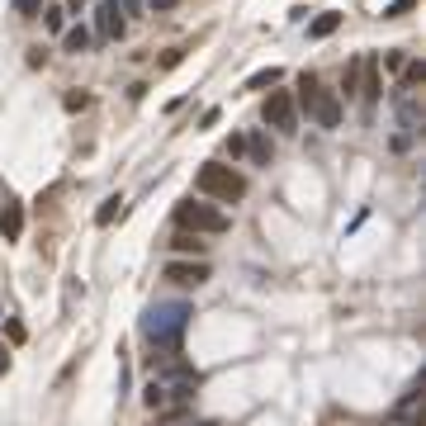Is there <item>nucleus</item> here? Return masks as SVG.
<instances>
[{
  "label": "nucleus",
  "mask_w": 426,
  "mask_h": 426,
  "mask_svg": "<svg viewBox=\"0 0 426 426\" xmlns=\"http://www.w3.org/2000/svg\"><path fill=\"white\" fill-rule=\"evenodd\" d=\"M38 15H43V24H47V29L57 33V29H62V15H66V10H62V5H43Z\"/></svg>",
  "instance_id": "obj_16"
},
{
  "label": "nucleus",
  "mask_w": 426,
  "mask_h": 426,
  "mask_svg": "<svg viewBox=\"0 0 426 426\" xmlns=\"http://www.w3.org/2000/svg\"><path fill=\"white\" fill-rule=\"evenodd\" d=\"M261 119H266L275 133H294V128H299V100L289 90H270V100L261 105Z\"/></svg>",
  "instance_id": "obj_5"
},
{
  "label": "nucleus",
  "mask_w": 426,
  "mask_h": 426,
  "mask_svg": "<svg viewBox=\"0 0 426 426\" xmlns=\"http://www.w3.org/2000/svg\"><path fill=\"white\" fill-rule=\"evenodd\" d=\"M0 232H5V242H19V237H24V204L10 199V194H5V204H0Z\"/></svg>",
  "instance_id": "obj_10"
},
{
  "label": "nucleus",
  "mask_w": 426,
  "mask_h": 426,
  "mask_svg": "<svg viewBox=\"0 0 426 426\" xmlns=\"http://www.w3.org/2000/svg\"><path fill=\"white\" fill-rule=\"evenodd\" d=\"M185 426H213V422H185Z\"/></svg>",
  "instance_id": "obj_25"
},
{
  "label": "nucleus",
  "mask_w": 426,
  "mask_h": 426,
  "mask_svg": "<svg viewBox=\"0 0 426 426\" xmlns=\"http://www.w3.org/2000/svg\"><path fill=\"white\" fill-rule=\"evenodd\" d=\"M394 417H398L403 426H426V389H422V384H412L408 394L398 398Z\"/></svg>",
  "instance_id": "obj_8"
},
{
  "label": "nucleus",
  "mask_w": 426,
  "mask_h": 426,
  "mask_svg": "<svg viewBox=\"0 0 426 426\" xmlns=\"http://www.w3.org/2000/svg\"><path fill=\"white\" fill-rule=\"evenodd\" d=\"M365 105H374L379 95H384V71H379V57H360V85H355Z\"/></svg>",
  "instance_id": "obj_9"
},
{
  "label": "nucleus",
  "mask_w": 426,
  "mask_h": 426,
  "mask_svg": "<svg viewBox=\"0 0 426 426\" xmlns=\"http://www.w3.org/2000/svg\"><path fill=\"white\" fill-rule=\"evenodd\" d=\"M95 33L110 38V43H119L128 33V19H124V5H119V0H105V5L95 10Z\"/></svg>",
  "instance_id": "obj_7"
},
{
  "label": "nucleus",
  "mask_w": 426,
  "mask_h": 426,
  "mask_svg": "<svg viewBox=\"0 0 426 426\" xmlns=\"http://www.w3.org/2000/svg\"><path fill=\"white\" fill-rule=\"evenodd\" d=\"M85 105H90V95H66V110H71V114L85 110Z\"/></svg>",
  "instance_id": "obj_21"
},
{
  "label": "nucleus",
  "mask_w": 426,
  "mask_h": 426,
  "mask_svg": "<svg viewBox=\"0 0 426 426\" xmlns=\"http://www.w3.org/2000/svg\"><path fill=\"white\" fill-rule=\"evenodd\" d=\"M15 10H19V15H24V19H33V15H38V10H43V0H15Z\"/></svg>",
  "instance_id": "obj_20"
},
{
  "label": "nucleus",
  "mask_w": 426,
  "mask_h": 426,
  "mask_svg": "<svg viewBox=\"0 0 426 426\" xmlns=\"http://www.w3.org/2000/svg\"><path fill=\"white\" fill-rule=\"evenodd\" d=\"M247 152H252V157H256V161H270V142H266V138H261V133H256V138H252V142H247Z\"/></svg>",
  "instance_id": "obj_18"
},
{
  "label": "nucleus",
  "mask_w": 426,
  "mask_h": 426,
  "mask_svg": "<svg viewBox=\"0 0 426 426\" xmlns=\"http://www.w3.org/2000/svg\"><path fill=\"white\" fill-rule=\"evenodd\" d=\"M194 189L208 194V199H218V204H237V199L247 194V175L232 171V166H223V161H208V166H199V175H194Z\"/></svg>",
  "instance_id": "obj_3"
},
{
  "label": "nucleus",
  "mask_w": 426,
  "mask_h": 426,
  "mask_svg": "<svg viewBox=\"0 0 426 426\" xmlns=\"http://www.w3.org/2000/svg\"><path fill=\"white\" fill-rule=\"evenodd\" d=\"M412 5H417V0H394V5H384V19H403Z\"/></svg>",
  "instance_id": "obj_19"
},
{
  "label": "nucleus",
  "mask_w": 426,
  "mask_h": 426,
  "mask_svg": "<svg viewBox=\"0 0 426 426\" xmlns=\"http://www.w3.org/2000/svg\"><path fill=\"white\" fill-rule=\"evenodd\" d=\"M62 47H66V52H85V47H90V29H85V24H76V29H66Z\"/></svg>",
  "instance_id": "obj_14"
},
{
  "label": "nucleus",
  "mask_w": 426,
  "mask_h": 426,
  "mask_svg": "<svg viewBox=\"0 0 426 426\" xmlns=\"http://www.w3.org/2000/svg\"><path fill=\"white\" fill-rule=\"evenodd\" d=\"M299 105L308 110V119H313L317 128H341V95L327 90V85L317 76H308V71L299 76Z\"/></svg>",
  "instance_id": "obj_2"
},
{
  "label": "nucleus",
  "mask_w": 426,
  "mask_h": 426,
  "mask_svg": "<svg viewBox=\"0 0 426 426\" xmlns=\"http://www.w3.org/2000/svg\"><path fill=\"white\" fill-rule=\"evenodd\" d=\"M189 317H194L189 303H157V308H147V317H142V336H147V346H152V365L180 350Z\"/></svg>",
  "instance_id": "obj_1"
},
{
  "label": "nucleus",
  "mask_w": 426,
  "mask_h": 426,
  "mask_svg": "<svg viewBox=\"0 0 426 426\" xmlns=\"http://www.w3.org/2000/svg\"><path fill=\"white\" fill-rule=\"evenodd\" d=\"M171 247H175L180 256H204V242H199V232H185V227L171 237Z\"/></svg>",
  "instance_id": "obj_13"
},
{
  "label": "nucleus",
  "mask_w": 426,
  "mask_h": 426,
  "mask_svg": "<svg viewBox=\"0 0 426 426\" xmlns=\"http://www.w3.org/2000/svg\"><path fill=\"white\" fill-rule=\"evenodd\" d=\"M114 218H124V194H110L105 204L95 208V223H100V227H110Z\"/></svg>",
  "instance_id": "obj_12"
},
{
  "label": "nucleus",
  "mask_w": 426,
  "mask_h": 426,
  "mask_svg": "<svg viewBox=\"0 0 426 426\" xmlns=\"http://www.w3.org/2000/svg\"><path fill=\"white\" fill-rule=\"evenodd\" d=\"M161 275H166L171 284H180V289H199L213 270H208L204 256H194V261H166V270H161Z\"/></svg>",
  "instance_id": "obj_6"
},
{
  "label": "nucleus",
  "mask_w": 426,
  "mask_h": 426,
  "mask_svg": "<svg viewBox=\"0 0 426 426\" xmlns=\"http://www.w3.org/2000/svg\"><path fill=\"white\" fill-rule=\"evenodd\" d=\"M175 227H185V232H208V237H223L232 227V218L213 204H199V199H180L175 204Z\"/></svg>",
  "instance_id": "obj_4"
},
{
  "label": "nucleus",
  "mask_w": 426,
  "mask_h": 426,
  "mask_svg": "<svg viewBox=\"0 0 426 426\" xmlns=\"http://www.w3.org/2000/svg\"><path fill=\"white\" fill-rule=\"evenodd\" d=\"M0 374H10V346H0Z\"/></svg>",
  "instance_id": "obj_23"
},
{
  "label": "nucleus",
  "mask_w": 426,
  "mask_h": 426,
  "mask_svg": "<svg viewBox=\"0 0 426 426\" xmlns=\"http://www.w3.org/2000/svg\"><path fill=\"white\" fill-rule=\"evenodd\" d=\"M280 81V66H266V71H256L252 81H247V90H266V85H275Z\"/></svg>",
  "instance_id": "obj_15"
},
{
  "label": "nucleus",
  "mask_w": 426,
  "mask_h": 426,
  "mask_svg": "<svg viewBox=\"0 0 426 426\" xmlns=\"http://www.w3.org/2000/svg\"><path fill=\"white\" fill-rule=\"evenodd\" d=\"M152 5H157V10H171V5H175V0H152Z\"/></svg>",
  "instance_id": "obj_24"
},
{
  "label": "nucleus",
  "mask_w": 426,
  "mask_h": 426,
  "mask_svg": "<svg viewBox=\"0 0 426 426\" xmlns=\"http://www.w3.org/2000/svg\"><path fill=\"white\" fill-rule=\"evenodd\" d=\"M336 29H341V15H336V10H322V15L308 24V38H331Z\"/></svg>",
  "instance_id": "obj_11"
},
{
  "label": "nucleus",
  "mask_w": 426,
  "mask_h": 426,
  "mask_svg": "<svg viewBox=\"0 0 426 426\" xmlns=\"http://www.w3.org/2000/svg\"><path fill=\"white\" fill-rule=\"evenodd\" d=\"M408 62V57H403V52H384V66H389V71H398V66Z\"/></svg>",
  "instance_id": "obj_22"
},
{
  "label": "nucleus",
  "mask_w": 426,
  "mask_h": 426,
  "mask_svg": "<svg viewBox=\"0 0 426 426\" xmlns=\"http://www.w3.org/2000/svg\"><path fill=\"white\" fill-rule=\"evenodd\" d=\"M355 85H360V57H355V62L346 66V76H341V90L346 95H355Z\"/></svg>",
  "instance_id": "obj_17"
}]
</instances>
